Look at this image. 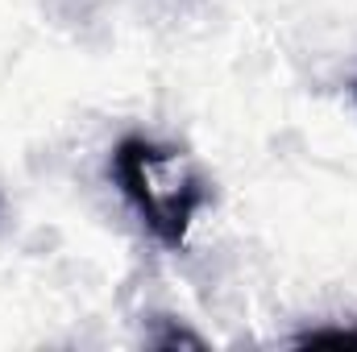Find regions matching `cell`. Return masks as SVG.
Listing matches in <instances>:
<instances>
[{
  "instance_id": "cell-2",
  "label": "cell",
  "mask_w": 357,
  "mask_h": 352,
  "mask_svg": "<svg viewBox=\"0 0 357 352\" xmlns=\"http://www.w3.org/2000/svg\"><path fill=\"white\" fill-rule=\"evenodd\" d=\"M303 344H357V328H337V332H307V336H299Z\"/></svg>"
},
{
  "instance_id": "cell-1",
  "label": "cell",
  "mask_w": 357,
  "mask_h": 352,
  "mask_svg": "<svg viewBox=\"0 0 357 352\" xmlns=\"http://www.w3.org/2000/svg\"><path fill=\"white\" fill-rule=\"evenodd\" d=\"M112 178L125 195V203L142 216V224L167 245L178 249L187 241L191 216L208 203V191L195 175L178 170V154L150 141V137H125L112 154Z\"/></svg>"
},
{
  "instance_id": "cell-3",
  "label": "cell",
  "mask_w": 357,
  "mask_h": 352,
  "mask_svg": "<svg viewBox=\"0 0 357 352\" xmlns=\"http://www.w3.org/2000/svg\"><path fill=\"white\" fill-rule=\"evenodd\" d=\"M354 95H357V83H354Z\"/></svg>"
}]
</instances>
